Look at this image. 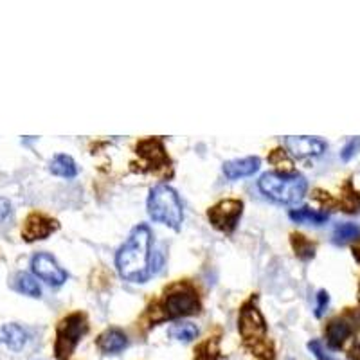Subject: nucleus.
<instances>
[{
  "mask_svg": "<svg viewBox=\"0 0 360 360\" xmlns=\"http://www.w3.org/2000/svg\"><path fill=\"white\" fill-rule=\"evenodd\" d=\"M152 231L144 224L134 227L127 242L119 247L115 254V266L119 276L127 281L146 283L152 276Z\"/></svg>",
  "mask_w": 360,
  "mask_h": 360,
  "instance_id": "1",
  "label": "nucleus"
},
{
  "mask_svg": "<svg viewBox=\"0 0 360 360\" xmlns=\"http://www.w3.org/2000/svg\"><path fill=\"white\" fill-rule=\"evenodd\" d=\"M259 191L269 197L270 200L278 202V204H297L303 200L304 193L308 189V182L303 175L299 173H279L270 172L262 175L258 180Z\"/></svg>",
  "mask_w": 360,
  "mask_h": 360,
  "instance_id": "2",
  "label": "nucleus"
},
{
  "mask_svg": "<svg viewBox=\"0 0 360 360\" xmlns=\"http://www.w3.org/2000/svg\"><path fill=\"white\" fill-rule=\"evenodd\" d=\"M148 214L153 221L168 225L172 229L179 231L184 220V209L179 195L168 184H159L150 191L148 197Z\"/></svg>",
  "mask_w": 360,
  "mask_h": 360,
  "instance_id": "3",
  "label": "nucleus"
},
{
  "mask_svg": "<svg viewBox=\"0 0 360 360\" xmlns=\"http://www.w3.org/2000/svg\"><path fill=\"white\" fill-rule=\"evenodd\" d=\"M89 324H86L85 315L72 314L60 323L56 332V342H54V353L58 360H69L72 352L78 346L79 339L86 333Z\"/></svg>",
  "mask_w": 360,
  "mask_h": 360,
  "instance_id": "4",
  "label": "nucleus"
},
{
  "mask_svg": "<svg viewBox=\"0 0 360 360\" xmlns=\"http://www.w3.org/2000/svg\"><path fill=\"white\" fill-rule=\"evenodd\" d=\"M198 308H200V303H198L197 292L189 285H175L164 295L162 310L168 319L186 317L198 311Z\"/></svg>",
  "mask_w": 360,
  "mask_h": 360,
  "instance_id": "5",
  "label": "nucleus"
},
{
  "mask_svg": "<svg viewBox=\"0 0 360 360\" xmlns=\"http://www.w3.org/2000/svg\"><path fill=\"white\" fill-rule=\"evenodd\" d=\"M243 213V202L233 200V198H227V200H221L218 204H214L213 207L207 211V217L211 220V224L217 227L221 233H233L236 229L238 220L242 218Z\"/></svg>",
  "mask_w": 360,
  "mask_h": 360,
  "instance_id": "6",
  "label": "nucleus"
},
{
  "mask_svg": "<svg viewBox=\"0 0 360 360\" xmlns=\"http://www.w3.org/2000/svg\"><path fill=\"white\" fill-rule=\"evenodd\" d=\"M31 269L37 278L45 281L51 287H62L63 283L67 281V272L58 265L56 259L47 252H38L34 254L31 259Z\"/></svg>",
  "mask_w": 360,
  "mask_h": 360,
  "instance_id": "7",
  "label": "nucleus"
},
{
  "mask_svg": "<svg viewBox=\"0 0 360 360\" xmlns=\"http://www.w3.org/2000/svg\"><path fill=\"white\" fill-rule=\"evenodd\" d=\"M240 333L245 340H263L266 333L265 319L259 314L258 307L247 303L240 314Z\"/></svg>",
  "mask_w": 360,
  "mask_h": 360,
  "instance_id": "8",
  "label": "nucleus"
},
{
  "mask_svg": "<svg viewBox=\"0 0 360 360\" xmlns=\"http://www.w3.org/2000/svg\"><path fill=\"white\" fill-rule=\"evenodd\" d=\"M288 152L297 159H308V157H319L326 150V143L317 137H308V135H290L285 139Z\"/></svg>",
  "mask_w": 360,
  "mask_h": 360,
  "instance_id": "9",
  "label": "nucleus"
},
{
  "mask_svg": "<svg viewBox=\"0 0 360 360\" xmlns=\"http://www.w3.org/2000/svg\"><path fill=\"white\" fill-rule=\"evenodd\" d=\"M58 229V224L53 218H47L45 214L33 213L29 214L25 220L24 229H22V236L25 242H37V240H45L47 236Z\"/></svg>",
  "mask_w": 360,
  "mask_h": 360,
  "instance_id": "10",
  "label": "nucleus"
},
{
  "mask_svg": "<svg viewBox=\"0 0 360 360\" xmlns=\"http://www.w3.org/2000/svg\"><path fill=\"white\" fill-rule=\"evenodd\" d=\"M259 157H245V159H233L224 164V173L227 179L236 180L243 176H250L259 169Z\"/></svg>",
  "mask_w": 360,
  "mask_h": 360,
  "instance_id": "11",
  "label": "nucleus"
},
{
  "mask_svg": "<svg viewBox=\"0 0 360 360\" xmlns=\"http://www.w3.org/2000/svg\"><path fill=\"white\" fill-rule=\"evenodd\" d=\"M27 332L18 324H6V326L0 328V344L8 346L13 352H20L25 342H27Z\"/></svg>",
  "mask_w": 360,
  "mask_h": 360,
  "instance_id": "12",
  "label": "nucleus"
},
{
  "mask_svg": "<svg viewBox=\"0 0 360 360\" xmlns=\"http://www.w3.org/2000/svg\"><path fill=\"white\" fill-rule=\"evenodd\" d=\"M98 346L103 353L110 355V353L123 352V349L128 346V339L121 330H117V328H110V330H107V332L99 335Z\"/></svg>",
  "mask_w": 360,
  "mask_h": 360,
  "instance_id": "13",
  "label": "nucleus"
},
{
  "mask_svg": "<svg viewBox=\"0 0 360 360\" xmlns=\"http://www.w3.org/2000/svg\"><path fill=\"white\" fill-rule=\"evenodd\" d=\"M137 153H139V155H143L150 164H155V166L169 162V159L166 157V153H164L162 143L157 139L143 141V143L137 146Z\"/></svg>",
  "mask_w": 360,
  "mask_h": 360,
  "instance_id": "14",
  "label": "nucleus"
},
{
  "mask_svg": "<svg viewBox=\"0 0 360 360\" xmlns=\"http://www.w3.org/2000/svg\"><path fill=\"white\" fill-rule=\"evenodd\" d=\"M51 173L56 176H63V179H74L78 175V166L74 162V159L65 153H58L53 160H51L49 166Z\"/></svg>",
  "mask_w": 360,
  "mask_h": 360,
  "instance_id": "15",
  "label": "nucleus"
},
{
  "mask_svg": "<svg viewBox=\"0 0 360 360\" xmlns=\"http://www.w3.org/2000/svg\"><path fill=\"white\" fill-rule=\"evenodd\" d=\"M349 333H352V326H349L346 321L342 319L332 321V323L328 324V330H326L328 344L335 349L340 348V346L344 344V340L349 337Z\"/></svg>",
  "mask_w": 360,
  "mask_h": 360,
  "instance_id": "16",
  "label": "nucleus"
},
{
  "mask_svg": "<svg viewBox=\"0 0 360 360\" xmlns=\"http://www.w3.org/2000/svg\"><path fill=\"white\" fill-rule=\"evenodd\" d=\"M290 220L297 221V224H314V225H323L328 221V213L324 211H315L310 207H301V209H292L290 211Z\"/></svg>",
  "mask_w": 360,
  "mask_h": 360,
  "instance_id": "17",
  "label": "nucleus"
},
{
  "mask_svg": "<svg viewBox=\"0 0 360 360\" xmlns=\"http://www.w3.org/2000/svg\"><path fill=\"white\" fill-rule=\"evenodd\" d=\"M15 288H17L20 294L29 295V297H40L41 295V288L40 285H38V281L33 276L27 274V272H18V274L15 276Z\"/></svg>",
  "mask_w": 360,
  "mask_h": 360,
  "instance_id": "18",
  "label": "nucleus"
},
{
  "mask_svg": "<svg viewBox=\"0 0 360 360\" xmlns=\"http://www.w3.org/2000/svg\"><path fill=\"white\" fill-rule=\"evenodd\" d=\"M355 240H360V227L356 224H339L333 231V242L337 245H346Z\"/></svg>",
  "mask_w": 360,
  "mask_h": 360,
  "instance_id": "19",
  "label": "nucleus"
},
{
  "mask_svg": "<svg viewBox=\"0 0 360 360\" xmlns=\"http://www.w3.org/2000/svg\"><path fill=\"white\" fill-rule=\"evenodd\" d=\"M169 335L176 340H184V342H191L193 339H197L198 328L193 323H182L176 324L169 330Z\"/></svg>",
  "mask_w": 360,
  "mask_h": 360,
  "instance_id": "20",
  "label": "nucleus"
},
{
  "mask_svg": "<svg viewBox=\"0 0 360 360\" xmlns=\"http://www.w3.org/2000/svg\"><path fill=\"white\" fill-rule=\"evenodd\" d=\"M292 245H294L295 254H297L301 259L314 258L315 245L311 242H308L307 238L301 236V234H292Z\"/></svg>",
  "mask_w": 360,
  "mask_h": 360,
  "instance_id": "21",
  "label": "nucleus"
},
{
  "mask_svg": "<svg viewBox=\"0 0 360 360\" xmlns=\"http://www.w3.org/2000/svg\"><path fill=\"white\" fill-rule=\"evenodd\" d=\"M218 359V346L214 340H205L200 344V348L197 349V356L195 360H217Z\"/></svg>",
  "mask_w": 360,
  "mask_h": 360,
  "instance_id": "22",
  "label": "nucleus"
},
{
  "mask_svg": "<svg viewBox=\"0 0 360 360\" xmlns=\"http://www.w3.org/2000/svg\"><path fill=\"white\" fill-rule=\"evenodd\" d=\"M360 150V137H353L346 143V146L342 148V152H340V159L342 160H349L356 155V152Z\"/></svg>",
  "mask_w": 360,
  "mask_h": 360,
  "instance_id": "23",
  "label": "nucleus"
},
{
  "mask_svg": "<svg viewBox=\"0 0 360 360\" xmlns=\"http://www.w3.org/2000/svg\"><path fill=\"white\" fill-rule=\"evenodd\" d=\"M308 348H310V352L314 353L317 360H335L326 349H324L323 342H319V340H311V342L308 344Z\"/></svg>",
  "mask_w": 360,
  "mask_h": 360,
  "instance_id": "24",
  "label": "nucleus"
},
{
  "mask_svg": "<svg viewBox=\"0 0 360 360\" xmlns=\"http://www.w3.org/2000/svg\"><path fill=\"white\" fill-rule=\"evenodd\" d=\"M328 304H330V295H328L326 290H319V294H317V307H315V317H323Z\"/></svg>",
  "mask_w": 360,
  "mask_h": 360,
  "instance_id": "25",
  "label": "nucleus"
},
{
  "mask_svg": "<svg viewBox=\"0 0 360 360\" xmlns=\"http://www.w3.org/2000/svg\"><path fill=\"white\" fill-rule=\"evenodd\" d=\"M9 214H11V204L6 198H0V221L8 220Z\"/></svg>",
  "mask_w": 360,
  "mask_h": 360,
  "instance_id": "26",
  "label": "nucleus"
},
{
  "mask_svg": "<svg viewBox=\"0 0 360 360\" xmlns=\"http://www.w3.org/2000/svg\"><path fill=\"white\" fill-rule=\"evenodd\" d=\"M352 356H353V360H360V342L355 344V348H353V352H352Z\"/></svg>",
  "mask_w": 360,
  "mask_h": 360,
  "instance_id": "27",
  "label": "nucleus"
}]
</instances>
